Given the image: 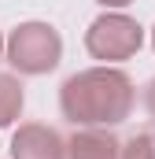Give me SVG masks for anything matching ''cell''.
Wrapping results in <instances>:
<instances>
[{"instance_id":"2","label":"cell","mask_w":155,"mask_h":159,"mask_svg":"<svg viewBox=\"0 0 155 159\" xmlns=\"http://www.w3.org/2000/svg\"><path fill=\"white\" fill-rule=\"evenodd\" d=\"M63 59V41L48 22H22L7 37V63L19 74H48Z\"/></svg>"},{"instance_id":"6","label":"cell","mask_w":155,"mask_h":159,"mask_svg":"<svg viewBox=\"0 0 155 159\" xmlns=\"http://www.w3.org/2000/svg\"><path fill=\"white\" fill-rule=\"evenodd\" d=\"M19 111H22V81L0 74V129L19 119Z\"/></svg>"},{"instance_id":"8","label":"cell","mask_w":155,"mask_h":159,"mask_svg":"<svg viewBox=\"0 0 155 159\" xmlns=\"http://www.w3.org/2000/svg\"><path fill=\"white\" fill-rule=\"evenodd\" d=\"M144 104H148V111H152V119H155V78L148 81V89H144Z\"/></svg>"},{"instance_id":"9","label":"cell","mask_w":155,"mask_h":159,"mask_svg":"<svg viewBox=\"0 0 155 159\" xmlns=\"http://www.w3.org/2000/svg\"><path fill=\"white\" fill-rule=\"evenodd\" d=\"M104 7H126V4H133V0H100Z\"/></svg>"},{"instance_id":"10","label":"cell","mask_w":155,"mask_h":159,"mask_svg":"<svg viewBox=\"0 0 155 159\" xmlns=\"http://www.w3.org/2000/svg\"><path fill=\"white\" fill-rule=\"evenodd\" d=\"M4 52H7V44H4V37H0V56H4Z\"/></svg>"},{"instance_id":"4","label":"cell","mask_w":155,"mask_h":159,"mask_svg":"<svg viewBox=\"0 0 155 159\" xmlns=\"http://www.w3.org/2000/svg\"><path fill=\"white\" fill-rule=\"evenodd\" d=\"M11 159H67V141L41 122H26L11 137Z\"/></svg>"},{"instance_id":"1","label":"cell","mask_w":155,"mask_h":159,"mask_svg":"<svg viewBox=\"0 0 155 159\" xmlns=\"http://www.w3.org/2000/svg\"><path fill=\"white\" fill-rule=\"evenodd\" d=\"M59 107L74 126H115L133 111V81L118 67H89L63 81Z\"/></svg>"},{"instance_id":"3","label":"cell","mask_w":155,"mask_h":159,"mask_svg":"<svg viewBox=\"0 0 155 159\" xmlns=\"http://www.w3.org/2000/svg\"><path fill=\"white\" fill-rule=\"evenodd\" d=\"M140 44H144V30H140L129 15H122V11L100 15V19L85 30V48H89V56H92V59H104V63L137 56Z\"/></svg>"},{"instance_id":"11","label":"cell","mask_w":155,"mask_h":159,"mask_svg":"<svg viewBox=\"0 0 155 159\" xmlns=\"http://www.w3.org/2000/svg\"><path fill=\"white\" fill-rule=\"evenodd\" d=\"M152 44H155V30H152Z\"/></svg>"},{"instance_id":"5","label":"cell","mask_w":155,"mask_h":159,"mask_svg":"<svg viewBox=\"0 0 155 159\" xmlns=\"http://www.w3.org/2000/svg\"><path fill=\"white\" fill-rule=\"evenodd\" d=\"M67 159H122V144L104 126H81L67 141Z\"/></svg>"},{"instance_id":"7","label":"cell","mask_w":155,"mask_h":159,"mask_svg":"<svg viewBox=\"0 0 155 159\" xmlns=\"http://www.w3.org/2000/svg\"><path fill=\"white\" fill-rule=\"evenodd\" d=\"M122 159H155V133H137L122 144Z\"/></svg>"}]
</instances>
